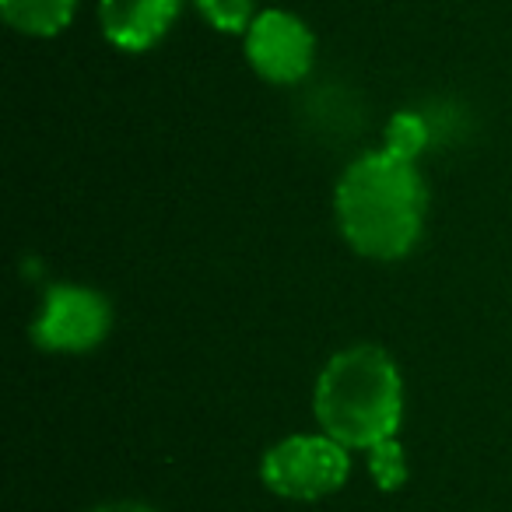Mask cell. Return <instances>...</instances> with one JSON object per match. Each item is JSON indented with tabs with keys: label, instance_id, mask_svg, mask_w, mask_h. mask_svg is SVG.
Segmentation results:
<instances>
[{
	"label": "cell",
	"instance_id": "obj_11",
	"mask_svg": "<svg viewBox=\"0 0 512 512\" xmlns=\"http://www.w3.org/2000/svg\"><path fill=\"white\" fill-rule=\"evenodd\" d=\"M95 512H155V509L137 505V502H116V505H102V509H95Z\"/></svg>",
	"mask_w": 512,
	"mask_h": 512
},
{
	"label": "cell",
	"instance_id": "obj_2",
	"mask_svg": "<svg viewBox=\"0 0 512 512\" xmlns=\"http://www.w3.org/2000/svg\"><path fill=\"white\" fill-rule=\"evenodd\" d=\"M404 411V386L383 348L355 344L327 362L316 383V418L323 435L351 449L393 439Z\"/></svg>",
	"mask_w": 512,
	"mask_h": 512
},
{
	"label": "cell",
	"instance_id": "obj_8",
	"mask_svg": "<svg viewBox=\"0 0 512 512\" xmlns=\"http://www.w3.org/2000/svg\"><path fill=\"white\" fill-rule=\"evenodd\" d=\"M425 134L428 130H425V123H421V116H414V113L393 116L390 130H386V151L414 162V155L425 148Z\"/></svg>",
	"mask_w": 512,
	"mask_h": 512
},
{
	"label": "cell",
	"instance_id": "obj_6",
	"mask_svg": "<svg viewBox=\"0 0 512 512\" xmlns=\"http://www.w3.org/2000/svg\"><path fill=\"white\" fill-rule=\"evenodd\" d=\"M183 0H102V32L120 50H148L169 32Z\"/></svg>",
	"mask_w": 512,
	"mask_h": 512
},
{
	"label": "cell",
	"instance_id": "obj_3",
	"mask_svg": "<svg viewBox=\"0 0 512 512\" xmlns=\"http://www.w3.org/2000/svg\"><path fill=\"white\" fill-rule=\"evenodd\" d=\"M348 446L330 435H292L264 456V481L274 495L313 502L348 481Z\"/></svg>",
	"mask_w": 512,
	"mask_h": 512
},
{
	"label": "cell",
	"instance_id": "obj_9",
	"mask_svg": "<svg viewBox=\"0 0 512 512\" xmlns=\"http://www.w3.org/2000/svg\"><path fill=\"white\" fill-rule=\"evenodd\" d=\"M197 8L221 32H249L253 25V0H197Z\"/></svg>",
	"mask_w": 512,
	"mask_h": 512
},
{
	"label": "cell",
	"instance_id": "obj_10",
	"mask_svg": "<svg viewBox=\"0 0 512 512\" xmlns=\"http://www.w3.org/2000/svg\"><path fill=\"white\" fill-rule=\"evenodd\" d=\"M372 474L379 477L383 488H397L404 481V463H400V446L393 439L372 446Z\"/></svg>",
	"mask_w": 512,
	"mask_h": 512
},
{
	"label": "cell",
	"instance_id": "obj_4",
	"mask_svg": "<svg viewBox=\"0 0 512 512\" xmlns=\"http://www.w3.org/2000/svg\"><path fill=\"white\" fill-rule=\"evenodd\" d=\"M106 330L109 306L99 292L57 285L46 292V306L32 327V337L46 351H88L106 337Z\"/></svg>",
	"mask_w": 512,
	"mask_h": 512
},
{
	"label": "cell",
	"instance_id": "obj_1",
	"mask_svg": "<svg viewBox=\"0 0 512 512\" xmlns=\"http://www.w3.org/2000/svg\"><path fill=\"white\" fill-rule=\"evenodd\" d=\"M425 186L407 158L372 151L344 172L337 186V218L348 242L365 256L397 260L418 242Z\"/></svg>",
	"mask_w": 512,
	"mask_h": 512
},
{
	"label": "cell",
	"instance_id": "obj_5",
	"mask_svg": "<svg viewBox=\"0 0 512 512\" xmlns=\"http://www.w3.org/2000/svg\"><path fill=\"white\" fill-rule=\"evenodd\" d=\"M313 36L309 29L288 11H264L253 18L246 32V57L256 67V74L278 85L306 78L313 67Z\"/></svg>",
	"mask_w": 512,
	"mask_h": 512
},
{
	"label": "cell",
	"instance_id": "obj_7",
	"mask_svg": "<svg viewBox=\"0 0 512 512\" xmlns=\"http://www.w3.org/2000/svg\"><path fill=\"white\" fill-rule=\"evenodd\" d=\"M4 22L25 36H57L71 25L74 0H0Z\"/></svg>",
	"mask_w": 512,
	"mask_h": 512
}]
</instances>
